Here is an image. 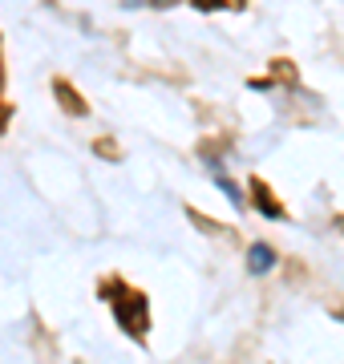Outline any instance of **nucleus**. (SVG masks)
Returning <instances> with one entry per match:
<instances>
[{
	"label": "nucleus",
	"mask_w": 344,
	"mask_h": 364,
	"mask_svg": "<svg viewBox=\"0 0 344 364\" xmlns=\"http://www.w3.org/2000/svg\"><path fill=\"white\" fill-rule=\"evenodd\" d=\"M154 9H174V4H183V0H150Z\"/></svg>",
	"instance_id": "9d476101"
},
{
	"label": "nucleus",
	"mask_w": 344,
	"mask_h": 364,
	"mask_svg": "<svg viewBox=\"0 0 344 364\" xmlns=\"http://www.w3.org/2000/svg\"><path fill=\"white\" fill-rule=\"evenodd\" d=\"M199 13H215V9H227V13H243L247 9V0H190Z\"/></svg>",
	"instance_id": "423d86ee"
},
{
	"label": "nucleus",
	"mask_w": 344,
	"mask_h": 364,
	"mask_svg": "<svg viewBox=\"0 0 344 364\" xmlns=\"http://www.w3.org/2000/svg\"><path fill=\"white\" fill-rule=\"evenodd\" d=\"M332 316H336V320H344V304H340V308H336V312H332Z\"/></svg>",
	"instance_id": "9b49d317"
},
{
	"label": "nucleus",
	"mask_w": 344,
	"mask_h": 364,
	"mask_svg": "<svg viewBox=\"0 0 344 364\" xmlns=\"http://www.w3.org/2000/svg\"><path fill=\"white\" fill-rule=\"evenodd\" d=\"M272 267H276V247H272V243H252V247H247V272L267 275Z\"/></svg>",
	"instance_id": "20e7f679"
},
{
	"label": "nucleus",
	"mask_w": 344,
	"mask_h": 364,
	"mask_svg": "<svg viewBox=\"0 0 344 364\" xmlns=\"http://www.w3.org/2000/svg\"><path fill=\"white\" fill-rule=\"evenodd\" d=\"M77 364H81V360H77Z\"/></svg>",
	"instance_id": "ddd939ff"
},
{
	"label": "nucleus",
	"mask_w": 344,
	"mask_h": 364,
	"mask_svg": "<svg viewBox=\"0 0 344 364\" xmlns=\"http://www.w3.org/2000/svg\"><path fill=\"white\" fill-rule=\"evenodd\" d=\"M219 191H223L227 198H231V203H235V207H243V191H239L235 182L227 178V174H219Z\"/></svg>",
	"instance_id": "6e6552de"
},
{
	"label": "nucleus",
	"mask_w": 344,
	"mask_h": 364,
	"mask_svg": "<svg viewBox=\"0 0 344 364\" xmlns=\"http://www.w3.org/2000/svg\"><path fill=\"white\" fill-rule=\"evenodd\" d=\"M340 227H344V223H340Z\"/></svg>",
	"instance_id": "f8f14e48"
},
{
	"label": "nucleus",
	"mask_w": 344,
	"mask_h": 364,
	"mask_svg": "<svg viewBox=\"0 0 344 364\" xmlns=\"http://www.w3.org/2000/svg\"><path fill=\"white\" fill-rule=\"evenodd\" d=\"M9 117H13V105L4 102V61H0V134L9 130Z\"/></svg>",
	"instance_id": "0eeeda50"
},
{
	"label": "nucleus",
	"mask_w": 344,
	"mask_h": 364,
	"mask_svg": "<svg viewBox=\"0 0 344 364\" xmlns=\"http://www.w3.org/2000/svg\"><path fill=\"white\" fill-rule=\"evenodd\" d=\"M53 97H57V105H61L69 117H85V114H90V102H85V97H81L65 77H53Z\"/></svg>",
	"instance_id": "7ed1b4c3"
},
{
	"label": "nucleus",
	"mask_w": 344,
	"mask_h": 364,
	"mask_svg": "<svg viewBox=\"0 0 344 364\" xmlns=\"http://www.w3.org/2000/svg\"><path fill=\"white\" fill-rule=\"evenodd\" d=\"M186 219L195 223L199 231H207V235H223V239H235V231H231V227H223V223H211V219H203V210H195V207H186Z\"/></svg>",
	"instance_id": "39448f33"
},
{
	"label": "nucleus",
	"mask_w": 344,
	"mask_h": 364,
	"mask_svg": "<svg viewBox=\"0 0 344 364\" xmlns=\"http://www.w3.org/2000/svg\"><path fill=\"white\" fill-rule=\"evenodd\" d=\"M93 150L106 158V162H114V158H118V146H114V138H97V142H93Z\"/></svg>",
	"instance_id": "1a4fd4ad"
},
{
	"label": "nucleus",
	"mask_w": 344,
	"mask_h": 364,
	"mask_svg": "<svg viewBox=\"0 0 344 364\" xmlns=\"http://www.w3.org/2000/svg\"><path fill=\"white\" fill-rule=\"evenodd\" d=\"M102 296L114 304V320H118L122 332H126L134 344H146V336H150V299H146L138 287L122 284L118 275H109L106 284H102Z\"/></svg>",
	"instance_id": "f257e3e1"
},
{
	"label": "nucleus",
	"mask_w": 344,
	"mask_h": 364,
	"mask_svg": "<svg viewBox=\"0 0 344 364\" xmlns=\"http://www.w3.org/2000/svg\"><path fill=\"white\" fill-rule=\"evenodd\" d=\"M252 207L264 215V219H288V207L272 195V186L264 178H252Z\"/></svg>",
	"instance_id": "f03ea898"
}]
</instances>
